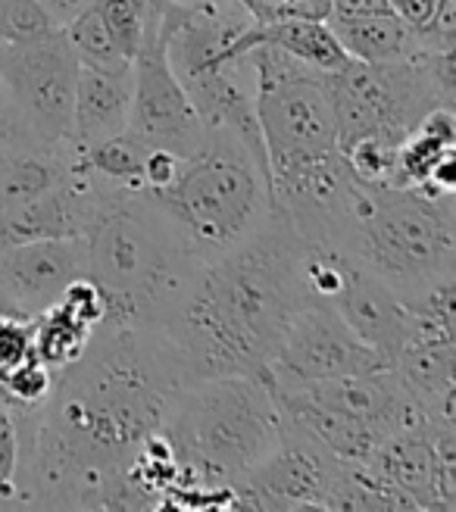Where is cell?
<instances>
[{
	"instance_id": "cell-1",
	"label": "cell",
	"mask_w": 456,
	"mask_h": 512,
	"mask_svg": "<svg viewBox=\"0 0 456 512\" xmlns=\"http://www.w3.org/2000/svg\"><path fill=\"white\" fill-rule=\"evenodd\" d=\"M188 381L182 353L160 328L97 325L79 360L54 372L38 413L16 416L19 506L119 509L135 453L163 431Z\"/></svg>"
},
{
	"instance_id": "cell-2",
	"label": "cell",
	"mask_w": 456,
	"mask_h": 512,
	"mask_svg": "<svg viewBox=\"0 0 456 512\" xmlns=\"http://www.w3.org/2000/svg\"><path fill=\"white\" fill-rule=\"evenodd\" d=\"M303 241L272 207L244 241L197 266L160 331L182 353L191 381L219 375L266 378L303 288Z\"/></svg>"
},
{
	"instance_id": "cell-3",
	"label": "cell",
	"mask_w": 456,
	"mask_h": 512,
	"mask_svg": "<svg viewBox=\"0 0 456 512\" xmlns=\"http://www.w3.org/2000/svg\"><path fill=\"white\" fill-rule=\"evenodd\" d=\"M282 428L285 413L266 378L188 381L163 425L182 466L175 509H232V488L278 447Z\"/></svg>"
},
{
	"instance_id": "cell-4",
	"label": "cell",
	"mask_w": 456,
	"mask_h": 512,
	"mask_svg": "<svg viewBox=\"0 0 456 512\" xmlns=\"http://www.w3.org/2000/svg\"><path fill=\"white\" fill-rule=\"evenodd\" d=\"M88 278L104 294V325L160 328L204 263L147 191L100 188L85 232Z\"/></svg>"
},
{
	"instance_id": "cell-5",
	"label": "cell",
	"mask_w": 456,
	"mask_h": 512,
	"mask_svg": "<svg viewBox=\"0 0 456 512\" xmlns=\"http://www.w3.org/2000/svg\"><path fill=\"white\" fill-rule=\"evenodd\" d=\"M347 253L403 303L456 281V194L428 197L419 188L369 185Z\"/></svg>"
},
{
	"instance_id": "cell-6",
	"label": "cell",
	"mask_w": 456,
	"mask_h": 512,
	"mask_svg": "<svg viewBox=\"0 0 456 512\" xmlns=\"http://www.w3.org/2000/svg\"><path fill=\"white\" fill-rule=\"evenodd\" d=\"M182 228L200 260L235 247L272 213L269 172L232 132H207V141L182 157L179 175L163 191H147Z\"/></svg>"
},
{
	"instance_id": "cell-7",
	"label": "cell",
	"mask_w": 456,
	"mask_h": 512,
	"mask_svg": "<svg viewBox=\"0 0 456 512\" xmlns=\"http://www.w3.org/2000/svg\"><path fill=\"white\" fill-rule=\"evenodd\" d=\"M338 147L378 135L400 147L438 107L456 110V50H419L394 63L350 60L328 72Z\"/></svg>"
},
{
	"instance_id": "cell-8",
	"label": "cell",
	"mask_w": 456,
	"mask_h": 512,
	"mask_svg": "<svg viewBox=\"0 0 456 512\" xmlns=\"http://www.w3.org/2000/svg\"><path fill=\"white\" fill-rule=\"evenodd\" d=\"M244 63L253 75V107L269 172L338 150L328 72L300 63L272 44L247 47Z\"/></svg>"
},
{
	"instance_id": "cell-9",
	"label": "cell",
	"mask_w": 456,
	"mask_h": 512,
	"mask_svg": "<svg viewBox=\"0 0 456 512\" xmlns=\"http://www.w3.org/2000/svg\"><path fill=\"white\" fill-rule=\"evenodd\" d=\"M79 69L82 63L69 47L63 29L32 44L7 47L4 60H0V79H4L25 122V132L32 138L50 144L69 138Z\"/></svg>"
},
{
	"instance_id": "cell-10",
	"label": "cell",
	"mask_w": 456,
	"mask_h": 512,
	"mask_svg": "<svg viewBox=\"0 0 456 512\" xmlns=\"http://www.w3.org/2000/svg\"><path fill=\"white\" fill-rule=\"evenodd\" d=\"M344 463L285 416L282 441L232 488V509H328Z\"/></svg>"
},
{
	"instance_id": "cell-11",
	"label": "cell",
	"mask_w": 456,
	"mask_h": 512,
	"mask_svg": "<svg viewBox=\"0 0 456 512\" xmlns=\"http://www.w3.org/2000/svg\"><path fill=\"white\" fill-rule=\"evenodd\" d=\"M385 366L391 363L353 335L344 319L335 313V306L310 300L291 319L285 338L269 363L266 381L310 384L347 375H366Z\"/></svg>"
},
{
	"instance_id": "cell-12",
	"label": "cell",
	"mask_w": 456,
	"mask_h": 512,
	"mask_svg": "<svg viewBox=\"0 0 456 512\" xmlns=\"http://www.w3.org/2000/svg\"><path fill=\"white\" fill-rule=\"evenodd\" d=\"M132 113L129 132H135L144 144L163 147L191 157L207 141V128L200 122L185 85L172 72L166 44L157 35H147L132 60Z\"/></svg>"
},
{
	"instance_id": "cell-13",
	"label": "cell",
	"mask_w": 456,
	"mask_h": 512,
	"mask_svg": "<svg viewBox=\"0 0 456 512\" xmlns=\"http://www.w3.org/2000/svg\"><path fill=\"white\" fill-rule=\"evenodd\" d=\"M82 275H88L85 235L16 244L0 253V313L35 319Z\"/></svg>"
},
{
	"instance_id": "cell-14",
	"label": "cell",
	"mask_w": 456,
	"mask_h": 512,
	"mask_svg": "<svg viewBox=\"0 0 456 512\" xmlns=\"http://www.w3.org/2000/svg\"><path fill=\"white\" fill-rule=\"evenodd\" d=\"M100 185L75 163V172L63 185L22 207L0 210V253L44 238H82L97 207Z\"/></svg>"
},
{
	"instance_id": "cell-15",
	"label": "cell",
	"mask_w": 456,
	"mask_h": 512,
	"mask_svg": "<svg viewBox=\"0 0 456 512\" xmlns=\"http://www.w3.org/2000/svg\"><path fill=\"white\" fill-rule=\"evenodd\" d=\"M332 306L353 335L375 353H382L388 363L400 353V347L410 341V331H413L410 306L403 303L382 278L372 275L357 256H353L350 275Z\"/></svg>"
},
{
	"instance_id": "cell-16",
	"label": "cell",
	"mask_w": 456,
	"mask_h": 512,
	"mask_svg": "<svg viewBox=\"0 0 456 512\" xmlns=\"http://www.w3.org/2000/svg\"><path fill=\"white\" fill-rule=\"evenodd\" d=\"M132 88H135L132 63L119 69L82 66L79 82H75L72 128L66 141L75 150H85L104 138L122 135L129 128Z\"/></svg>"
},
{
	"instance_id": "cell-17",
	"label": "cell",
	"mask_w": 456,
	"mask_h": 512,
	"mask_svg": "<svg viewBox=\"0 0 456 512\" xmlns=\"http://www.w3.org/2000/svg\"><path fill=\"white\" fill-rule=\"evenodd\" d=\"M79 153L69 141H38L19 138L0 147V210L22 207L47 191L63 185L75 172Z\"/></svg>"
},
{
	"instance_id": "cell-18",
	"label": "cell",
	"mask_w": 456,
	"mask_h": 512,
	"mask_svg": "<svg viewBox=\"0 0 456 512\" xmlns=\"http://www.w3.org/2000/svg\"><path fill=\"white\" fill-rule=\"evenodd\" d=\"M253 44H272L319 72H338L350 63L328 19H285L272 25H250L238 41V57H244Z\"/></svg>"
},
{
	"instance_id": "cell-19",
	"label": "cell",
	"mask_w": 456,
	"mask_h": 512,
	"mask_svg": "<svg viewBox=\"0 0 456 512\" xmlns=\"http://www.w3.org/2000/svg\"><path fill=\"white\" fill-rule=\"evenodd\" d=\"M344 54L360 63H394L419 54L416 29L394 13L360 16V19H328Z\"/></svg>"
},
{
	"instance_id": "cell-20",
	"label": "cell",
	"mask_w": 456,
	"mask_h": 512,
	"mask_svg": "<svg viewBox=\"0 0 456 512\" xmlns=\"http://www.w3.org/2000/svg\"><path fill=\"white\" fill-rule=\"evenodd\" d=\"M450 150H456V116L450 107H438L400 141L397 157H394L391 185H397V188L425 185L432 166Z\"/></svg>"
},
{
	"instance_id": "cell-21",
	"label": "cell",
	"mask_w": 456,
	"mask_h": 512,
	"mask_svg": "<svg viewBox=\"0 0 456 512\" xmlns=\"http://www.w3.org/2000/svg\"><path fill=\"white\" fill-rule=\"evenodd\" d=\"M150 144H144L135 132L125 128L122 135L104 138L79 153L82 169L94 178L100 188H116V191H147L144 182V160H147Z\"/></svg>"
},
{
	"instance_id": "cell-22",
	"label": "cell",
	"mask_w": 456,
	"mask_h": 512,
	"mask_svg": "<svg viewBox=\"0 0 456 512\" xmlns=\"http://www.w3.org/2000/svg\"><path fill=\"white\" fill-rule=\"evenodd\" d=\"M91 335H94V328L85 319L75 316L60 300L32 319V350L38 360L54 372L69 366L72 360H79Z\"/></svg>"
},
{
	"instance_id": "cell-23",
	"label": "cell",
	"mask_w": 456,
	"mask_h": 512,
	"mask_svg": "<svg viewBox=\"0 0 456 512\" xmlns=\"http://www.w3.org/2000/svg\"><path fill=\"white\" fill-rule=\"evenodd\" d=\"M63 35L69 41V47L75 50L82 66H94V69H119L129 66L132 60L122 54V47L116 44V38L110 35V29L104 25V16H100V7H88L85 13H79L72 22L63 25Z\"/></svg>"
},
{
	"instance_id": "cell-24",
	"label": "cell",
	"mask_w": 456,
	"mask_h": 512,
	"mask_svg": "<svg viewBox=\"0 0 456 512\" xmlns=\"http://www.w3.org/2000/svg\"><path fill=\"white\" fill-rule=\"evenodd\" d=\"M54 391V369L44 366L38 356H29L16 366L0 369V403L13 416L35 413Z\"/></svg>"
},
{
	"instance_id": "cell-25",
	"label": "cell",
	"mask_w": 456,
	"mask_h": 512,
	"mask_svg": "<svg viewBox=\"0 0 456 512\" xmlns=\"http://www.w3.org/2000/svg\"><path fill=\"white\" fill-rule=\"evenodd\" d=\"M0 32H4V41L13 47L54 35L57 25L44 13L38 0H0Z\"/></svg>"
},
{
	"instance_id": "cell-26",
	"label": "cell",
	"mask_w": 456,
	"mask_h": 512,
	"mask_svg": "<svg viewBox=\"0 0 456 512\" xmlns=\"http://www.w3.org/2000/svg\"><path fill=\"white\" fill-rule=\"evenodd\" d=\"M97 7H100V16H104V25L110 29V35L122 47V54L135 60L138 47L144 44V35H147V13L135 4V0H97Z\"/></svg>"
},
{
	"instance_id": "cell-27",
	"label": "cell",
	"mask_w": 456,
	"mask_h": 512,
	"mask_svg": "<svg viewBox=\"0 0 456 512\" xmlns=\"http://www.w3.org/2000/svg\"><path fill=\"white\" fill-rule=\"evenodd\" d=\"M22 434L16 416L0 403V506H19Z\"/></svg>"
},
{
	"instance_id": "cell-28",
	"label": "cell",
	"mask_w": 456,
	"mask_h": 512,
	"mask_svg": "<svg viewBox=\"0 0 456 512\" xmlns=\"http://www.w3.org/2000/svg\"><path fill=\"white\" fill-rule=\"evenodd\" d=\"M35 356L32 350V319L16 313H0V369L16 366Z\"/></svg>"
},
{
	"instance_id": "cell-29",
	"label": "cell",
	"mask_w": 456,
	"mask_h": 512,
	"mask_svg": "<svg viewBox=\"0 0 456 512\" xmlns=\"http://www.w3.org/2000/svg\"><path fill=\"white\" fill-rule=\"evenodd\" d=\"M422 50H456V0H438L435 13L416 29Z\"/></svg>"
},
{
	"instance_id": "cell-30",
	"label": "cell",
	"mask_w": 456,
	"mask_h": 512,
	"mask_svg": "<svg viewBox=\"0 0 456 512\" xmlns=\"http://www.w3.org/2000/svg\"><path fill=\"white\" fill-rule=\"evenodd\" d=\"M19 138H32L29 132H25V122L13 104V97L4 85V79H0V147H7Z\"/></svg>"
},
{
	"instance_id": "cell-31",
	"label": "cell",
	"mask_w": 456,
	"mask_h": 512,
	"mask_svg": "<svg viewBox=\"0 0 456 512\" xmlns=\"http://www.w3.org/2000/svg\"><path fill=\"white\" fill-rule=\"evenodd\" d=\"M332 16L328 19H360V16H382L391 13L388 0H328Z\"/></svg>"
},
{
	"instance_id": "cell-32",
	"label": "cell",
	"mask_w": 456,
	"mask_h": 512,
	"mask_svg": "<svg viewBox=\"0 0 456 512\" xmlns=\"http://www.w3.org/2000/svg\"><path fill=\"white\" fill-rule=\"evenodd\" d=\"M388 4L394 16H400L407 25H413V29H419V25L435 13L438 0H388Z\"/></svg>"
},
{
	"instance_id": "cell-33",
	"label": "cell",
	"mask_w": 456,
	"mask_h": 512,
	"mask_svg": "<svg viewBox=\"0 0 456 512\" xmlns=\"http://www.w3.org/2000/svg\"><path fill=\"white\" fill-rule=\"evenodd\" d=\"M38 4L44 7V13L54 19L57 29H63L66 22H72L79 13H85L88 7H94L97 0H38Z\"/></svg>"
},
{
	"instance_id": "cell-34",
	"label": "cell",
	"mask_w": 456,
	"mask_h": 512,
	"mask_svg": "<svg viewBox=\"0 0 456 512\" xmlns=\"http://www.w3.org/2000/svg\"><path fill=\"white\" fill-rule=\"evenodd\" d=\"M7 47H10V44L4 41V32H0V60H4V54H7Z\"/></svg>"
}]
</instances>
